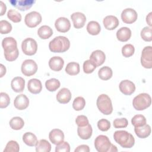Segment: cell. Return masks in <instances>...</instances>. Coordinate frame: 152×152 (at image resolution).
I'll use <instances>...</instances> for the list:
<instances>
[{"instance_id": "1", "label": "cell", "mask_w": 152, "mask_h": 152, "mask_svg": "<svg viewBox=\"0 0 152 152\" xmlns=\"http://www.w3.org/2000/svg\"><path fill=\"white\" fill-rule=\"evenodd\" d=\"M2 46L4 50V56L8 61H14L18 56L19 51L17 48L16 40L12 37H5L2 41Z\"/></svg>"}, {"instance_id": "2", "label": "cell", "mask_w": 152, "mask_h": 152, "mask_svg": "<svg viewBox=\"0 0 152 152\" xmlns=\"http://www.w3.org/2000/svg\"><path fill=\"white\" fill-rule=\"evenodd\" d=\"M113 138L116 142L122 148H132L135 144V139L133 135L125 130L116 131L113 134Z\"/></svg>"}, {"instance_id": "3", "label": "cell", "mask_w": 152, "mask_h": 152, "mask_svg": "<svg viewBox=\"0 0 152 152\" xmlns=\"http://www.w3.org/2000/svg\"><path fill=\"white\" fill-rule=\"evenodd\" d=\"M70 42L65 36L55 37L49 43V50L54 53H63L69 49Z\"/></svg>"}, {"instance_id": "4", "label": "cell", "mask_w": 152, "mask_h": 152, "mask_svg": "<svg viewBox=\"0 0 152 152\" xmlns=\"http://www.w3.org/2000/svg\"><path fill=\"white\" fill-rule=\"evenodd\" d=\"M94 147L99 152L118 151L116 147L111 144L109 138L104 135H100L96 138Z\"/></svg>"}, {"instance_id": "5", "label": "cell", "mask_w": 152, "mask_h": 152, "mask_svg": "<svg viewBox=\"0 0 152 152\" xmlns=\"http://www.w3.org/2000/svg\"><path fill=\"white\" fill-rule=\"evenodd\" d=\"M96 104L100 112L104 115H109L113 111V106L110 98L106 94H102L97 97Z\"/></svg>"}, {"instance_id": "6", "label": "cell", "mask_w": 152, "mask_h": 152, "mask_svg": "<svg viewBox=\"0 0 152 152\" xmlns=\"http://www.w3.org/2000/svg\"><path fill=\"white\" fill-rule=\"evenodd\" d=\"M151 103V96L145 93L139 94L132 100L133 107L137 110H143L150 107Z\"/></svg>"}, {"instance_id": "7", "label": "cell", "mask_w": 152, "mask_h": 152, "mask_svg": "<svg viewBox=\"0 0 152 152\" xmlns=\"http://www.w3.org/2000/svg\"><path fill=\"white\" fill-rule=\"evenodd\" d=\"M21 49L26 55L31 56L34 55L37 50L36 41L33 38H26L21 43Z\"/></svg>"}, {"instance_id": "8", "label": "cell", "mask_w": 152, "mask_h": 152, "mask_svg": "<svg viewBox=\"0 0 152 152\" xmlns=\"http://www.w3.org/2000/svg\"><path fill=\"white\" fill-rule=\"evenodd\" d=\"M21 71L25 76H31L37 72V65L33 59H26L21 64Z\"/></svg>"}, {"instance_id": "9", "label": "cell", "mask_w": 152, "mask_h": 152, "mask_svg": "<svg viewBox=\"0 0 152 152\" xmlns=\"http://www.w3.org/2000/svg\"><path fill=\"white\" fill-rule=\"evenodd\" d=\"M41 14L37 11H31L27 14L24 18L26 25L30 28H34L38 26L42 21Z\"/></svg>"}, {"instance_id": "10", "label": "cell", "mask_w": 152, "mask_h": 152, "mask_svg": "<svg viewBox=\"0 0 152 152\" xmlns=\"http://www.w3.org/2000/svg\"><path fill=\"white\" fill-rule=\"evenodd\" d=\"M141 64L145 68L151 69L152 68V47L151 46H145L142 49Z\"/></svg>"}, {"instance_id": "11", "label": "cell", "mask_w": 152, "mask_h": 152, "mask_svg": "<svg viewBox=\"0 0 152 152\" xmlns=\"http://www.w3.org/2000/svg\"><path fill=\"white\" fill-rule=\"evenodd\" d=\"M138 17L136 11L131 8L124 10L121 13V19L126 24H132L134 23Z\"/></svg>"}, {"instance_id": "12", "label": "cell", "mask_w": 152, "mask_h": 152, "mask_svg": "<svg viewBox=\"0 0 152 152\" xmlns=\"http://www.w3.org/2000/svg\"><path fill=\"white\" fill-rule=\"evenodd\" d=\"M9 2L16 8L24 11L30 9L36 1L34 0H10Z\"/></svg>"}, {"instance_id": "13", "label": "cell", "mask_w": 152, "mask_h": 152, "mask_svg": "<svg viewBox=\"0 0 152 152\" xmlns=\"http://www.w3.org/2000/svg\"><path fill=\"white\" fill-rule=\"evenodd\" d=\"M55 27L57 31L61 33H66L71 28V23L66 17H59L56 20Z\"/></svg>"}, {"instance_id": "14", "label": "cell", "mask_w": 152, "mask_h": 152, "mask_svg": "<svg viewBox=\"0 0 152 152\" xmlns=\"http://www.w3.org/2000/svg\"><path fill=\"white\" fill-rule=\"evenodd\" d=\"M119 90L125 95L129 96L134 93L135 86L133 82L128 80H125L119 83Z\"/></svg>"}, {"instance_id": "15", "label": "cell", "mask_w": 152, "mask_h": 152, "mask_svg": "<svg viewBox=\"0 0 152 152\" xmlns=\"http://www.w3.org/2000/svg\"><path fill=\"white\" fill-rule=\"evenodd\" d=\"M71 18L73 22L74 27L79 29L84 27L86 21V15L80 12H75L71 14Z\"/></svg>"}, {"instance_id": "16", "label": "cell", "mask_w": 152, "mask_h": 152, "mask_svg": "<svg viewBox=\"0 0 152 152\" xmlns=\"http://www.w3.org/2000/svg\"><path fill=\"white\" fill-rule=\"evenodd\" d=\"M106 59L105 53L100 50L93 51L90 56V60L96 66V67L102 65Z\"/></svg>"}, {"instance_id": "17", "label": "cell", "mask_w": 152, "mask_h": 152, "mask_svg": "<svg viewBox=\"0 0 152 152\" xmlns=\"http://www.w3.org/2000/svg\"><path fill=\"white\" fill-rule=\"evenodd\" d=\"M49 138L53 144L58 145L64 141V134L59 129H53L49 134Z\"/></svg>"}, {"instance_id": "18", "label": "cell", "mask_w": 152, "mask_h": 152, "mask_svg": "<svg viewBox=\"0 0 152 152\" xmlns=\"http://www.w3.org/2000/svg\"><path fill=\"white\" fill-rule=\"evenodd\" d=\"M14 105L17 109L24 110L29 105V100L24 94H21L16 96L14 100Z\"/></svg>"}, {"instance_id": "19", "label": "cell", "mask_w": 152, "mask_h": 152, "mask_svg": "<svg viewBox=\"0 0 152 152\" xmlns=\"http://www.w3.org/2000/svg\"><path fill=\"white\" fill-rule=\"evenodd\" d=\"M71 97L72 96L70 90L67 88H62L58 92L56 98L59 103L66 104L69 102Z\"/></svg>"}, {"instance_id": "20", "label": "cell", "mask_w": 152, "mask_h": 152, "mask_svg": "<svg viewBox=\"0 0 152 152\" xmlns=\"http://www.w3.org/2000/svg\"><path fill=\"white\" fill-rule=\"evenodd\" d=\"M119 20L114 15H107L103 20V24L106 29L112 30L116 28L119 25Z\"/></svg>"}, {"instance_id": "21", "label": "cell", "mask_w": 152, "mask_h": 152, "mask_svg": "<svg viewBox=\"0 0 152 152\" xmlns=\"http://www.w3.org/2000/svg\"><path fill=\"white\" fill-rule=\"evenodd\" d=\"M64 65V61L60 56H53L49 61V66L52 71H61Z\"/></svg>"}, {"instance_id": "22", "label": "cell", "mask_w": 152, "mask_h": 152, "mask_svg": "<svg viewBox=\"0 0 152 152\" xmlns=\"http://www.w3.org/2000/svg\"><path fill=\"white\" fill-rule=\"evenodd\" d=\"M28 90L32 94H39L42 90V84L41 81L37 78L30 79L27 84Z\"/></svg>"}, {"instance_id": "23", "label": "cell", "mask_w": 152, "mask_h": 152, "mask_svg": "<svg viewBox=\"0 0 152 152\" xmlns=\"http://www.w3.org/2000/svg\"><path fill=\"white\" fill-rule=\"evenodd\" d=\"M11 86L14 91L21 93L24 89L25 80L21 77H15L11 80Z\"/></svg>"}, {"instance_id": "24", "label": "cell", "mask_w": 152, "mask_h": 152, "mask_svg": "<svg viewBox=\"0 0 152 152\" xmlns=\"http://www.w3.org/2000/svg\"><path fill=\"white\" fill-rule=\"evenodd\" d=\"M77 133L81 139L88 140L92 135L93 129L91 125L88 124L84 126H78L77 128Z\"/></svg>"}, {"instance_id": "25", "label": "cell", "mask_w": 152, "mask_h": 152, "mask_svg": "<svg viewBox=\"0 0 152 152\" xmlns=\"http://www.w3.org/2000/svg\"><path fill=\"white\" fill-rule=\"evenodd\" d=\"M131 36V30L126 27L120 28L116 32V37L121 42L128 41Z\"/></svg>"}, {"instance_id": "26", "label": "cell", "mask_w": 152, "mask_h": 152, "mask_svg": "<svg viewBox=\"0 0 152 152\" xmlns=\"http://www.w3.org/2000/svg\"><path fill=\"white\" fill-rule=\"evenodd\" d=\"M134 131L138 138H145L151 134V127L149 125L145 124L141 126L135 127Z\"/></svg>"}, {"instance_id": "27", "label": "cell", "mask_w": 152, "mask_h": 152, "mask_svg": "<svg viewBox=\"0 0 152 152\" xmlns=\"http://www.w3.org/2000/svg\"><path fill=\"white\" fill-rule=\"evenodd\" d=\"M23 141L30 147L36 146L38 142L37 137L31 132H27L23 135Z\"/></svg>"}, {"instance_id": "28", "label": "cell", "mask_w": 152, "mask_h": 152, "mask_svg": "<svg viewBox=\"0 0 152 152\" xmlns=\"http://www.w3.org/2000/svg\"><path fill=\"white\" fill-rule=\"evenodd\" d=\"M37 34L42 39H47L53 34V30L49 26L44 25L39 28Z\"/></svg>"}, {"instance_id": "29", "label": "cell", "mask_w": 152, "mask_h": 152, "mask_svg": "<svg viewBox=\"0 0 152 152\" xmlns=\"http://www.w3.org/2000/svg\"><path fill=\"white\" fill-rule=\"evenodd\" d=\"M87 31L91 35L95 36L100 33L101 30V27L99 23L96 21H91L88 22L87 25Z\"/></svg>"}, {"instance_id": "30", "label": "cell", "mask_w": 152, "mask_h": 152, "mask_svg": "<svg viewBox=\"0 0 152 152\" xmlns=\"http://www.w3.org/2000/svg\"><path fill=\"white\" fill-rule=\"evenodd\" d=\"M51 150V144L45 139L39 140L36 145V151L37 152H49Z\"/></svg>"}, {"instance_id": "31", "label": "cell", "mask_w": 152, "mask_h": 152, "mask_svg": "<svg viewBox=\"0 0 152 152\" xmlns=\"http://www.w3.org/2000/svg\"><path fill=\"white\" fill-rule=\"evenodd\" d=\"M113 72L112 69L107 66L101 68L98 71V76L102 80H108L112 77Z\"/></svg>"}, {"instance_id": "32", "label": "cell", "mask_w": 152, "mask_h": 152, "mask_svg": "<svg viewBox=\"0 0 152 152\" xmlns=\"http://www.w3.org/2000/svg\"><path fill=\"white\" fill-rule=\"evenodd\" d=\"M80 71V65L75 62H71L68 63L65 68L66 72L70 75H77Z\"/></svg>"}, {"instance_id": "33", "label": "cell", "mask_w": 152, "mask_h": 152, "mask_svg": "<svg viewBox=\"0 0 152 152\" xmlns=\"http://www.w3.org/2000/svg\"><path fill=\"white\" fill-rule=\"evenodd\" d=\"M10 127L14 130H20L24 125V120L19 116H15L13 117L9 122Z\"/></svg>"}, {"instance_id": "34", "label": "cell", "mask_w": 152, "mask_h": 152, "mask_svg": "<svg viewBox=\"0 0 152 152\" xmlns=\"http://www.w3.org/2000/svg\"><path fill=\"white\" fill-rule=\"evenodd\" d=\"M61 86L60 81L55 78H50L45 82V87L49 91H55Z\"/></svg>"}, {"instance_id": "35", "label": "cell", "mask_w": 152, "mask_h": 152, "mask_svg": "<svg viewBox=\"0 0 152 152\" xmlns=\"http://www.w3.org/2000/svg\"><path fill=\"white\" fill-rule=\"evenodd\" d=\"M146 118L142 115H136L131 119V123L134 127H139L146 124Z\"/></svg>"}, {"instance_id": "36", "label": "cell", "mask_w": 152, "mask_h": 152, "mask_svg": "<svg viewBox=\"0 0 152 152\" xmlns=\"http://www.w3.org/2000/svg\"><path fill=\"white\" fill-rule=\"evenodd\" d=\"M85 106H86V100L83 97L78 96L74 99L72 103V107L74 110L77 111L81 110L84 109Z\"/></svg>"}, {"instance_id": "37", "label": "cell", "mask_w": 152, "mask_h": 152, "mask_svg": "<svg viewBox=\"0 0 152 152\" xmlns=\"http://www.w3.org/2000/svg\"><path fill=\"white\" fill-rule=\"evenodd\" d=\"M8 18L14 23H19L21 20V15L15 10L11 9L7 12Z\"/></svg>"}, {"instance_id": "38", "label": "cell", "mask_w": 152, "mask_h": 152, "mask_svg": "<svg viewBox=\"0 0 152 152\" xmlns=\"http://www.w3.org/2000/svg\"><path fill=\"white\" fill-rule=\"evenodd\" d=\"M141 36L142 39L146 42L152 40V28L151 27H144L141 31Z\"/></svg>"}, {"instance_id": "39", "label": "cell", "mask_w": 152, "mask_h": 152, "mask_svg": "<svg viewBox=\"0 0 152 152\" xmlns=\"http://www.w3.org/2000/svg\"><path fill=\"white\" fill-rule=\"evenodd\" d=\"M20 150V146L18 142L14 140L8 141L6 145L4 152H18Z\"/></svg>"}, {"instance_id": "40", "label": "cell", "mask_w": 152, "mask_h": 152, "mask_svg": "<svg viewBox=\"0 0 152 152\" xmlns=\"http://www.w3.org/2000/svg\"><path fill=\"white\" fill-rule=\"evenodd\" d=\"M134 52V46L131 44H126L122 48V54L125 58H129L132 56Z\"/></svg>"}, {"instance_id": "41", "label": "cell", "mask_w": 152, "mask_h": 152, "mask_svg": "<svg viewBox=\"0 0 152 152\" xmlns=\"http://www.w3.org/2000/svg\"><path fill=\"white\" fill-rule=\"evenodd\" d=\"M12 30L11 24L7 20H1L0 21V31L2 34H8Z\"/></svg>"}, {"instance_id": "42", "label": "cell", "mask_w": 152, "mask_h": 152, "mask_svg": "<svg viewBox=\"0 0 152 152\" xmlns=\"http://www.w3.org/2000/svg\"><path fill=\"white\" fill-rule=\"evenodd\" d=\"M10 103V98L8 94L4 92L0 93V107L1 109L7 107Z\"/></svg>"}, {"instance_id": "43", "label": "cell", "mask_w": 152, "mask_h": 152, "mask_svg": "<svg viewBox=\"0 0 152 152\" xmlns=\"http://www.w3.org/2000/svg\"><path fill=\"white\" fill-rule=\"evenodd\" d=\"M83 71L86 74L92 73L94 70L96 68V66L90 60H86L83 63Z\"/></svg>"}, {"instance_id": "44", "label": "cell", "mask_w": 152, "mask_h": 152, "mask_svg": "<svg viewBox=\"0 0 152 152\" xmlns=\"http://www.w3.org/2000/svg\"><path fill=\"white\" fill-rule=\"evenodd\" d=\"M97 127L102 131H107L110 128V122L106 119H101L97 122Z\"/></svg>"}, {"instance_id": "45", "label": "cell", "mask_w": 152, "mask_h": 152, "mask_svg": "<svg viewBox=\"0 0 152 152\" xmlns=\"http://www.w3.org/2000/svg\"><path fill=\"white\" fill-rule=\"evenodd\" d=\"M128 121L125 118H117L113 121V126L115 128H122L127 126Z\"/></svg>"}, {"instance_id": "46", "label": "cell", "mask_w": 152, "mask_h": 152, "mask_svg": "<svg viewBox=\"0 0 152 152\" xmlns=\"http://www.w3.org/2000/svg\"><path fill=\"white\" fill-rule=\"evenodd\" d=\"M70 151V145L66 141H63L59 144L56 145L55 147L56 152H69Z\"/></svg>"}, {"instance_id": "47", "label": "cell", "mask_w": 152, "mask_h": 152, "mask_svg": "<svg viewBox=\"0 0 152 152\" xmlns=\"http://www.w3.org/2000/svg\"><path fill=\"white\" fill-rule=\"evenodd\" d=\"M75 123L78 126H84L89 124L87 117L85 115H78L75 119Z\"/></svg>"}, {"instance_id": "48", "label": "cell", "mask_w": 152, "mask_h": 152, "mask_svg": "<svg viewBox=\"0 0 152 152\" xmlns=\"http://www.w3.org/2000/svg\"><path fill=\"white\" fill-rule=\"evenodd\" d=\"M75 152H89L90 148L87 145L82 144L78 146L74 150Z\"/></svg>"}, {"instance_id": "49", "label": "cell", "mask_w": 152, "mask_h": 152, "mask_svg": "<svg viewBox=\"0 0 152 152\" xmlns=\"http://www.w3.org/2000/svg\"><path fill=\"white\" fill-rule=\"evenodd\" d=\"M0 6H1V14H0V15L2 16L5 13L6 10H7V7H6L5 4L2 1H0Z\"/></svg>"}, {"instance_id": "50", "label": "cell", "mask_w": 152, "mask_h": 152, "mask_svg": "<svg viewBox=\"0 0 152 152\" xmlns=\"http://www.w3.org/2000/svg\"><path fill=\"white\" fill-rule=\"evenodd\" d=\"M0 69H1V72H0V77H2L6 73V68L3 64H0Z\"/></svg>"}, {"instance_id": "51", "label": "cell", "mask_w": 152, "mask_h": 152, "mask_svg": "<svg viewBox=\"0 0 152 152\" xmlns=\"http://www.w3.org/2000/svg\"><path fill=\"white\" fill-rule=\"evenodd\" d=\"M151 14H152V12H150L146 16V22L150 26V27H151L152 26V24H151Z\"/></svg>"}]
</instances>
